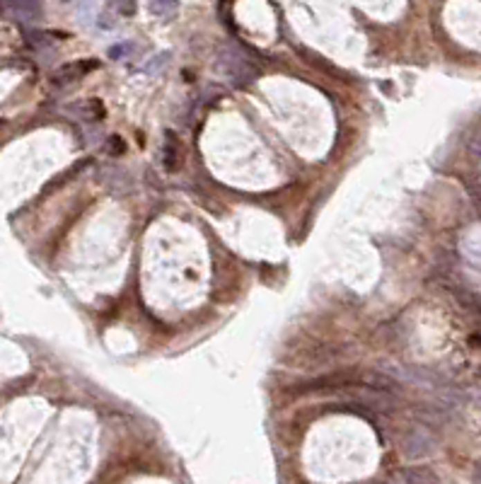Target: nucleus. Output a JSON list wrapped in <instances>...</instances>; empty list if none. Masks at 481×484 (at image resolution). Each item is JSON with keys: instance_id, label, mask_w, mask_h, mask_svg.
<instances>
[{"instance_id": "2", "label": "nucleus", "mask_w": 481, "mask_h": 484, "mask_svg": "<svg viewBox=\"0 0 481 484\" xmlns=\"http://www.w3.org/2000/svg\"><path fill=\"white\" fill-rule=\"evenodd\" d=\"M181 165V143L172 131H167L165 138V168L167 172H176Z\"/></svg>"}, {"instance_id": "3", "label": "nucleus", "mask_w": 481, "mask_h": 484, "mask_svg": "<svg viewBox=\"0 0 481 484\" xmlns=\"http://www.w3.org/2000/svg\"><path fill=\"white\" fill-rule=\"evenodd\" d=\"M404 484H438V477L428 470V467H409L401 472Z\"/></svg>"}, {"instance_id": "1", "label": "nucleus", "mask_w": 481, "mask_h": 484, "mask_svg": "<svg viewBox=\"0 0 481 484\" xmlns=\"http://www.w3.org/2000/svg\"><path fill=\"white\" fill-rule=\"evenodd\" d=\"M97 68V61H75V63H68V66L58 68L56 73L51 75V82L53 85H71V82L80 80L82 75H87L90 71Z\"/></svg>"}, {"instance_id": "4", "label": "nucleus", "mask_w": 481, "mask_h": 484, "mask_svg": "<svg viewBox=\"0 0 481 484\" xmlns=\"http://www.w3.org/2000/svg\"><path fill=\"white\" fill-rule=\"evenodd\" d=\"M472 344H479V349H481V337H474V339H472Z\"/></svg>"}]
</instances>
